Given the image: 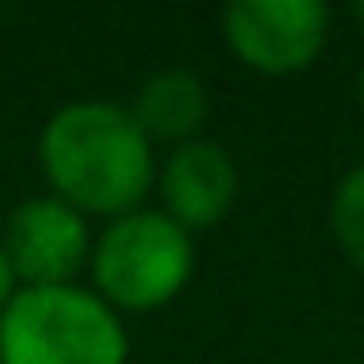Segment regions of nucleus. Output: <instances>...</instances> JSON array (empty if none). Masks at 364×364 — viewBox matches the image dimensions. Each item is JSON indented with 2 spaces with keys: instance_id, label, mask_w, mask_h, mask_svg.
I'll return each mask as SVG.
<instances>
[{
  "instance_id": "f257e3e1",
  "label": "nucleus",
  "mask_w": 364,
  "mask_h": 364,
  "mask_svg": "<svg viewBox=\"0 0 364 364\" xmlns=\"http://www.w3.org/2000/svg\"><path fill=\"white\" fill-rule=\"evenodd\" d=\"M42 176L51 198L70 203L79 217L139 213L157 180L152 143L134 124L129 107L116 102H70L42 129Z\"/></svg>"
},
{
  "instance_id": "f03ea898",
  "label": "nucleus",
  "mask_w": 364,
  "mask_h": 364,
  "mask_svg": "<svg viewBox=\"0 0 364 364\" xmlns=\"http://www.w3.org/2000/svg\"><path fill=\"white\" fill-rule=\"evenodd\" d=\"M120 314L83 286H18L0 314V364H124Z\"/></svg>"
},
{
  "instance_id": "7ed1b4c3",
  "label": "nucleus",
  "mask_w": 364,
  "mask_h": 364,
  "mask_svg": "<svg viewBox=\"0 0 364 364\" xmlns=\"http://www.w3.org/2000/svg\"><path fill=\"white\" fill-rule=\"evenodd\" d=\"M92 286L111 309L148 314L171 304L194 272V235H185L166 213H124L102 231L88 254Z\"/></svg>"
},
{
  "instance_id": "20e7f679",
  "label": "nucleus",
  "mask_w": 364,
  "mask_h": 364,
  "mask_svg": "<svg viewBox=\"0 0 364 364\" xmlns=\"http://www.w3.org/2000/svg\"><path fill=\"white\" fill-rule=\"evenodd\" d=\"M235 60L267 79L300 74L328 42V5L318 0H235L222 18Z\"/></svg>"
},
{
  "instance_id": "39448f33",
  "label": "nucleus",
  "mask_w": 364,
  "mask_h": 364,
  "mask_svg": "<svg viewBox=\"0 0 364 364\" xmlns=\"http://www.w3.org/2000/svg\"><path fill=\"white\" fill-rule=\"evenodd\" d=\"M0 249L18 286H74V272L92 254V235L70 203L46 194L9 213Z\"/></svg>"
},
{
  "instance_id": "423d86ee",
  "label": "nucleus",
  "mask_w": 364,
  "mask_h": 364,
  "mask_svg": "<svg viewBox=\"0 0 364 364\" xmlns=\"http://www.w3.org/2000/svg\"><path fill=\"white\" fill-rule=\"evenodd\" d=\"M152 189L161 194V213L185 235H194V231H213L217 222H226L235 189H240V176H235V161L226 157V148L194 139V143L171 148V157L157 166Z\"/></svg>"
},
{
  "instance_id": "0eeeda50",
  "label": "nucleus",
  "mask_w": 364,
  "mask_h": 364,
  "mask_svg": "<svg viewBox=\"0 0 364 364\" xmlns=\"http://www.w3.org/2000/svg\"><path fill=\"white\" fill-rule=\"evenodd\" d=\"M129 116L148 143H194L208 120V88L194 70H161L139 88Z\"/></svg>"
},
{
  "instance_id": "6e6552de",
  "label": "nucleus",
  "mask_w": 364,
  "mask_h": 364,
  "mask_svg": "<svg viewBox=\"0 0 364 364\" xmlns=\"http://www.w3.org/2000/svg\"><path fill=\"white\" fill-rule=\"evenodd\" d=\"M332 235H337L341 254L364 272V161L341 176L337 194H332Z\"/></svg>"
},
{
  "instance_id": "1a4fd4ad",
  "label": "nucleus",
  "mask_w": 364,
  "mask_h": 364,
  "mask_svg": "<svg viewBox=\"0 0 364 364\" xmlns=\"http://www.w3.org/2000/svg\"><path fill=\"white\" fill-rule=\"evenodd\" d=\"M14 291H18V282H14V272H9L5 249H0V314H5V304H9V300H14Z\"/></svg>"
},
{
  "instance_id": "9d476101",
  "label": "nucleus",
  "mask_w": 364,
  "mask_h": 364,
  "mask_svg": "<svg viewBox=\"0 0 364 364\" xmlns=\"http://www.w3.org/2000/svg\"><path fill=\"white\" fill-rule=\"evenodd\" d=\"M350 14H355V23L364 28V0H355V5H350Z\"/></svg>"
},
{
  "instance_id": "9b49d317",
  "label": "nucleus",
  "mask_w": 364,
  "mask_h": 364,
  "mask_svg": "<svg viewBox=\"0 0 364 364\" xmlns=\"http://www.w3.org/2000/svg\"><path fill=\"white\" fill-rule=\"evenodd\" d=\"M360 102H364V74H360Z\"/></svg>"
}]
</instances>
